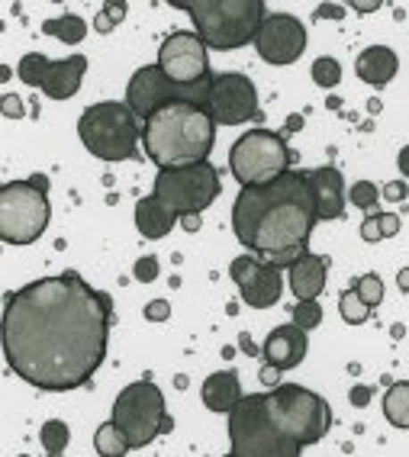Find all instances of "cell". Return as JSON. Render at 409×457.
Here are the masks:
<instances>
[{
  "label": "cell",
  "mask_w": 409,
  "mask_h": 457,
  "mask_svg": "<svg viewBox=\"0 0 409 457\" xmlns=\"http://www.w3.org/2000/svg\"><path fill=\"white\" fill-rule=\"evenodd\" d=\"M52 216L49 178L33 174L26 180H7L0 187V238L7 245H33L46 232Z\"/></svg>",
  "instance_id": "7"
},
{
  "label": "cell",
  "mask_w": 409,
  "mask_h": 457,
  "mask_svg": "<svg viewBox=\"0 0 409 457\" xmlns=\"http://www.w3.org/2000/svg\"><path fill=\"white\" fill-rule=\"evenodd\" d=\"M255 49L268 65H294L306 49V29L290 13H268L255 36Z\"/></svg>",
  "instance_id": "17"
},
{
  "label": "cell",
  "mask_w": 409,
  "mask_h": 457,
  "mask_svg": "<svg viewBox=\"0 0 409 457\" xmlns=\"http://www.w3.org/2000/svg\"><path fill=\"white\" fill-rule=\"evenodd\" d=\"M396 164H400L403 178H409V145H406V148H400V158H396Z\"/></svg>",
  "instance_id": "43"
},
{
  "label": "cell",
  "mask_w": 409,
  "mask_h": 457,
  "mask_svg": "<svg viewBox=\"0 0 409 457\" xmlns=\"http://www.w3.org/2000/svg\"><path fill=\"white\" fill-rule=\"evenodd\" d=\"M316 220L320 216L303 171H287L271 184L242 187L232 204L236 238L264 258L287 248H306Z\"/></svg>",
  "instance_id": "2"
},
{
  "label": "cell",
  "mask_w": 409,
  "mask_h": 457,
  "mask_svg": "<svg viewBox=\"0 0 409 457\" xmlns=\"http://www.w3.org/2000/svg\"><path fill=\"white\" fill-rule=\"evenodd\" d=\"M355 290H358L361 300L368 303L371 310L380 306V300H384V280H380V274H364V278H358Z\"/></svg>",
  "instance_id": "32"
},
{
  "label": "cell",
  "mask_w": 409,
  "mask_h": 457,
  "mask_svg": "<svg viewBox=\"0 0 409 457\" xmlns=\"http://www.w3.org/2000/svg\"><path fill=\"white\" fill-rule=\"evenodd\" d=\"M361 238L364 242H380V232H377V216H368L361 222Z\"/></svg>",
  "instance_id": "38"
},
{
  "label": "cell",
  "mask_w": 409,
  "mask_h": 457,
  "mask_svg": "<svg viewBox=\"0 0 409 457\" xmlns=\"http://www.w3.org/2000/svg\"><path fill=\"white\" fill-rule=\"evenodd\" d=\"M322 322V306L316 300H306V303H296L294 306V326L303 328V332H310Z\"/></svg>",
  "instance_id": "31"
},
{
  "label": "cell",
  "mask_w": 409,
  "mask_h": 457,
  "mask_svg": "<svg viewBox=\"0 0 409 457\" xmlns=\"http://www.w3.org/2000/svg\"><path fill=\"white\" fill-rule=\"evenodd\" d=\"M194 20L196 36L206 42V49L232 52L255 42L262 29L268 7L262 0H200V4H178Z\"/></svg>",
  "instance_id": "4"
},
{
  "label": "cell",
  "mask_w": 409,
  "mask_h": 457,
  "mask_svg": "<svg viewBox=\"0 0 409 457\" xmlns=\"http://www.w3.org/2000/svg\"><path fill=\"white\" fill-rule=\"evenodd\" d=\"M210 84H213V78L196 81V84H174L158 65H146L132 74L129 87H126V104H129L132 113L142 116V123H146L148 116L155 113V110H162V106H168V104H200V106H206Z\"/></svg>",
  "instance_id": "12"
},
{
  "label": "cell",
  "mask_w": 409,
  "mask_h": 457,
  "mask_svg": "<svg viewBox=\"0 0 409 457\" xmlns=\"http://www.w3.org/2000/svg\"><path fill=\"white\" fill-rule=\"evenodd\" d=\"M113 422L120 425V432L126 435L129 448H146L158 435L171 432L174 419L164 409V396L152 380H139L129 384L113 403Z\"/></svg>",
  "instance_id": "8"
},
{
  "label": "cell",
  "mask_w": 409,
  "mask_h": 457,
  "mask_svg": "<svg viewBox=\"0 0 409 457\" xmlns=\"http://www.w3.org/2000/svg\"><path fill=\"white\" fill-rule=\"evenodd\" d=\"M226 457H236V454H226Z\"/></svg>",
  "instance_id": "47"
},
{
  "label": "cell",
  "mask_w": 409,
  "mask_h": 457,
  "mask_svg": "<svg viewBox=\"0 0 409 457\" xmlns=\"http://www.w3.org/2000/svg\"><path fill=\"white\" fill-rule=\"evenodd\" d=\"M310 74H313V81L320 84V87H336V84L342 81V65H338L336 58L322 55V58H316V62H313Z\"/></svg>",
  "instance_id": "29"
},
{
  "label": "cell",
  "mask_w": 409,
  "mask_h": 457,
  "mask_svg": "<svg viewBox=\"0 0 409 457\" xmlns=\"http://www.w3.org/2000/svg\"><path fill=\"white\" fill-rule=\"evenodd\" d=\"M306 184H310L313 204H316V216L320 220H342L345 212V184L338 168H313L306 171Z\"/></svg>",
  "instance_id": "18"
},
{
  "label": "cell",
  "mask_w": 409,
  "mask_h": 457,
  "mask_svg": "<svg viewBox=\"0 0 409 457\" xmlns=\"http://www.w3.org/2000/svg\"><path fill=\"white\" fill-rule=\"evenodd\" d=\"M230 168H232V178L242 187L271 184V180H278L280 174L290 171V148H287V142L280 139L278 132L252 129L232 145Z\"/></svg>",
  "instance_id": "10"
},
{
  "label": "cell",
  "mask_w": 409,
  "mask_h": 457,
  "mask_svg": "<svg viewBox=\"0 0 409 457\" xmlns=\"http://www.w3.org/2000/svg\"><path fill=\"white\" fill-rule=\"evenodd\" d=\"M178 220L180 216H174L158 196H142L139 204H136V228H139L146 238H152V242L168 236Z\"/></svg>",
  "instance_id": "23"
},
{
  "label": "cell",
  "mask_w": 409,
  "mask_h": 457,
  "mask_svg": "<svg viewBox=\"0 0 409 457\" xmlns=\"http://www.w3.org/2000/svg\"><path fill=\"white\" fill-rule=\"evenodd\" d=\"M355 68H358V78L364 84L384 87V84L393 81V74L400 71V58H396L393 49H387V46H371V49H364L358 55Z\"/></svg>",
  "instance_id": "21"
},
{
  "label": "cell",
  "mask_w": 409,
  "mask_h": 457,
  "mask_svg": "<svg viewBox=\"0 0 409 457\" xmlns=\"http://www.w3.org/2000/svg\"><path fill=\"white\" fill-rule=\"evenodd\" d=\"M400 290H409V268L400 270Z\"/></svg>",
  "instance_id": "46"
},
{
  "label": "cell",
  "mask_w": 409,
  "mask_h": 457,
  "mask_svg": "<svg viewBox=\"0 0 409 457\" xmlns=\"http://www.w3.org/2000/svg\"><path fill=\"white\" fill-rule=\"evenodd\" d=\"M94 448H97L100 457H123L129 448V441H126V435L120 432V425L110 419V422H104L97 428V435H94Z\"/></svg>",
  "instance_id": "26"
},
{
  "label": "cell",
  "mask_w": 409,
  "mask_h": 457,
  "mask_svg": "<svg viewBox=\"0 0 409 457\" xmlns=\"http://www.w3.org/2000/svg\"><path fill=\"white\" fill-rule=\"evenodd\" d=\"M213 142L216 123L200 104H168L142 123V148L158 171L206 162Z\"/></svg>",
  "instance_id": "3"
},
{
  "label": "cell",
  "mask_w": 409,
  "mask_h": 457,
  "mask_svg": "<svg viewBox=\"0 0 409 457\" xmlns=\"http://www.w3.org/2000/svg\"><path fill=\"white\" fill-rule=\"evenodd\" d=\"M132 274H136V280H142V284H152V280H158V258H155V254H146V258H139V262H136V268H132Z\"/></svg>",
  "instance_id": "34"
},
{
  "label": "cell",
  "mask_w": 409,
  "mask_h": 457,
  "mask_svg": "<svg viewBox=\"0 0 409 457\" xmlns=\"http://www.w3.org/2000/svg\"><path fill=\"white\" fill-rule=\"evenodd\" d=\"M152 196H158L174 216H194V212L200 216L220 196V171L210 162L164 168L158 171Z\"/></svg>",
  "instance_id": "9"
},
{
  "label": "cell",
  "mask_w": 409,
  "mask_h": 457,
  "mask_svg": "<svg viewBox=\"0 0 409 457\" xmlns=\"http://www.w3.org/2000/svg\"><path fill=\"white\" fill-rule=\"evenodd\" d=\"M180 226L188 228V232H196V228H200V216H196V212L194 216H180Z\"/></svg>",
  "instance_id": "42"
},
{
  "label": "cell",
  "mask_w": 409,
  "mask_h": 457,
  "mask_svg": "<svg viewBox=\"0 0 409 457\" xmlns=\"http://www.w3.org/2000/svg\"><path fill=\"white\" fill-rule=\"evenodd\" d=\"M123 17H126V4H123V0H107V4L100 7L94 26H97V33H113L116 26L123 23Z\"/></svg>",
  "instance_id": "30"
},
{
  "label": "cell",
  "mask_w": 409,
  "mask_h": 457,
  "mask_svg": "<svg viewBox=\"0 0 409 457\" xmlns=\"http://www.w3.org/2000/svg\"><path fill=\"white\" fill-rule=\"evenodd\" d=\"M290 290H294L296 303L316 300L326 290V258L306 252L300 262L290 268Z\"/></svg>",
  "instance_id": "20"
},
{
  "label": "cell",
  "mask_w": 409,
  "mask_h": 457,
  "mask_svg": "<svg viewBox=\"0 0 409 457\" xmlns=\"http://www.w3.org/2000/svg\"><path fill=\"white\" fill-rule=\"evenodd\" d=\"M403 196H406V180H390L384 187V200H390V204H400Z\"/></svg>",
  "instance_id": "37"
},
{
  "label": "cell",
  "mask_w": 409,
  "mask_h": 457,
  "mask_svg": "<svg viewBox=\"0 0 409 457\" xmlns=\"http://www.w3.org/2000/svg\"><path fill=\"white\" fill-rule=\"evenodd\" d=\"M4 110H7L10 116H23V106H17V97H7V104H4Z\"/></svg>",
  "instance_id": "44"
},
{
  "label": "cell",
  "mask_w": 409,
  "mask_h": 457,
  "mask_svg": "<svg viewBox=\"0 0 409 457\" xmlns=\"http://www.w3.org/2000/svg\"><path fill=\"white\" fill-rule=\"evenodd\" d=\"M262 384H268V386H280V370L278 368H264L262 370Z\"/></svg>",
  "instance_id": "39"
},
{
  "label": "cell",
  "mask_w": 409,
  "mask_h": 457,
  "mask_svg": "<svg viewBox=\"0 0 409 457\" xmlns=\"http://www.w3.org/2000/svg\"><path fill=\"white\" fill-rule=\"evenodd\" d=\"M230 278L236 280L238 294L252 310H268L284 294L280 268H274L271 262H262V258H252V254H242V258H236L230 264Z\"/></svg>",
  "instance_id": "16"
},
{
  "label": "cell",
  "mask_w": 409,
  "mask_h": 457,
  "mask_svg": "<svg viewBox=\"0 0 409 457\" xmlns=\"http://www.w3.org/2000/svg\"><path fill=\"white\" fill-rule=\"evenodd\" d=\"M377 7H380V4H355L358 13H371V10H377Z\"/></svg>",
  "instance_id": "45"
},
{
  "label": "cell",
  "mask_w": 409,
  "mask_h": 457,
  "mask_svg": "<svg viewBox=\"0 0 409 457\" xmlns=\"http://www.w3.org/2000/svg\"><path fill=\"white\" fill-rule=\"evenodd\" d=\"M168 312H171V306H168L164 300H155V303H148V306H146L148 322H164V319H168Z\"/></svg>",
  "instance_id": "36"
},
{
  "label": "cell",
  "mask_w": 409,
  "mask_h": 457,
  "mask_svg": "<svg viewBox=\"0 0 409 457\" xmlns=\"http://www.w3.org/2000/svg\"><path fill=\"white\" fill-rule=\"evenodd\" d=\"M384 416L396 428H409V384H393L384 396Z\"/></svg>",
  "instance_id": "25"
},
{
  "label": "cell",
  "mask_w": 409,
  "mask_h": 457,
  "mask_svg": "<svg viewBox=\"0 0 409 457\" xmlns=\"http://www.w3.org/2000/svg\"><path fill=\"white\" fill-rule=\"evenodd\" d=\"M158 68H162L174 84H196L213 78L210 74V58H206V42L196 33H171L158 49Z\"/></svg>",
  "instance_id": "15"
},
{
  "label": "cell",
  "mask_w": 409,
  "mask_h": 457,
  "mask_svg": "<svg viewBox=\"0 0 409 457\" xmlns=\"http://www.w3.org/2000/svg\"><path fill=\"white\" fill-rule=\"evenodd\" d=\"M377 232H380V238H393L400 232V216L396 212H377Z\"/></svg>",
  "instance_id": "35"
},
{
  "label": "cell",
  "mask_w": 409,
  "mask_h": 457,
  "mask_svg": "<svg viewBox=\"0 0 409 457\" xmlns=\"http://www.w3.org/2000/svg\"><path fill=\"white\" fill-rule=\"evenodd\" d=\"M268 406L274 412V419L300 441L303 448L316 445V441H322L329 435L332 412H329V403L322 400L320 393L303 390L296 384H280L274 390H268Z\"/></svg>",
  "instance_id": "11"
},
{
  "label": "cell",
  "mask_w": 409,
  "mask_h": 457,
  "mask_svg": "<svg viewBox=\"0 0 409 457\" xmlns=\"http://www.w3.org/2000/svg\"><path fill=\"white\" fill-rule=\"evenodd\" d=\"M78 136H81L84 148L100 162H126V158L139 155L136 148L142 139V126L129 104L104 100V104H90L81 113Z\"/></svg>",
  "instance_id": "6"
},
{
  "label": "cell",
  "mask_w": 409,
  "mask_h": 457,
  "mask_svg": "<svg viewBox=\"0 0 409 457\" xmlns=\"http://www.w3.org/2000/svg\"><path fill=\"white\" fill-rule=\"evenodd\" d=\"M230 441L236 457H300L303 445L274 419L268 393L242 396L230 412Z\"/></svg>",
  "instance_id": "5"
},
{
  "label": "cell",
  "mask_w": 409,
  "mask_h": 457,
  "mask_svg": "<svg viewBox=\"0 0 409 457\" xmlns=\"http://www.w3.org/2000/svg\"><path fill=\"white\" fill-rule=\"evenodd\" d=\"M42 448L49 451V457H62V451L68 448V441H71V432H68V425L62 419H52V422L42 425L39 432Z\"/></svg>",
  "instance_id": "27"
},
{
  "label": "cell",
  "mask_w": 409,
  "mask_h": 457,
  "mask_svg": "<svg viewBox=\"0 0 409 457\" xmlns=\"http://www.w3.org/2000/svg\"><path fill=\"white\" fill-rule=\"evenodd\" d=\"M345 13V7H320L316 10V17H332V20H338Z\"/></svg>",
  "instance_id": "41"
},
{
  "label": "cell",
  "mask_w": 409,
  "mask_h": 457,
  "mask_svg": "<svg viewBox=\"0 0 409 457\" xmlns=\"http://www.w3.org/2000/svg\"><path fill=\"white\" fill-rule=\"evenodd\" d=\"M42 33L55 36V39L65 42V46H78V42H84V36H88V23H84L81 17L68 13V17L46 20V23H42Z\"/></svg>",
  "instance_id": "24"
},
{
  "label": "cell",
  "mask_w": 409,
  "mask_h": 457,
  "mask_svg": "<svg viewBox=\"0 0 409 457\" xmlns=\"http://www.w3.org/2000/svg\"><path fill=\"white\" fill-rule=\"evenodd\" d=\"M348 196H352V204L361 206V210H374L377 200H380V190H377L374 184H371V180H358Z\"/></svg>",
  "instance_id": "33"
},
{
  "label": "cell",
  "mask_w": 409,
  "mask_h": 457,
  "mask_svg": "<svg viewBox=\"0 0 409 457\" xmlns=\"http://www.w3.org/2000/svg\"><path fill=\"white\" fill-rule=\"evenodd\" d=\"M17 74L20 81L29 84V87L46 90L49 100H71L81 90L84 74H88V58L68 55L62 62H52V58L39 55V52H29V55L20 58Z\"/></svg>",
  "instance_id": "13"
},
{
  "label": "cell",
  "mask_w": 409,
  "mask_h": 457,
  "mask_svg": "<svg viewBox=\"0 0 409 457\" xmlns=\"http://www.w3.org/2000/svg\"><path fill=\"white\" fill-rule=\"evenodd\" d=\"M368 400H371L368 386H355V390H352V403H355V406H368Z\"/></svg>",
  "instance_id": "40"
},
{
  "label": "cell",
  "mask_w": 409,
  "mask_h": 457,
  "mask_svg": "<svg viewBox=\"0 0 409 457\" xmlns=\"http://www.w3.org/2000/svg\"><path fill=\"white\" fill-rule=\"evenodd\" d=\"M206 113L220 126H238L258 116V90L252 78L238 71L213 74L210 97H206Z\"/></svg>",
  "instance_id": "14"
},
{
  "label": "cell",
  "mask_w": 409,
  "mask_h": 457,
  "mask_svg": "<svg viewBox=\"0 0 409 457\" xmlns=\"http://www.w3.org/2000/svg\"><path fill=\"white\" fill-rule=\"evenodd\" d=\"M262 354H264V364L278 368L280 374H284V370H294L296 364H303V358H306V332L296 328L294 322H290V326H278L268 335Z\"/></svg>",
  "instance_id": "19"
},
{
  "label": "cell",
  "mask_w": 409,
  "mask_h": 457,
  "mask_svg": "<svg viewBox=\"0 0 409 457\" xmlns=\"http://www.w3.org/2000/svg\"><path fill=\"white\" fill-rule=\"evenodd\" d=\"M110 342V296L78 270L20 287L4 306V358L39 390H78L97 374Z\"/></svg>",
  "instance_id": "1"
},
{
  "label": "cell",
  "mask_w": 409,
  "mask_h": 457,
  "mask_svg": "<svg viewBox=\"0 0 409 457\" xmlns=\"http://www.w3.org/2000/svg\"><path fill=\"white\" fill-rule=\"evenodd\" d=\"M200 393H204L206 409L226 412V416L242 403V384H238L236 370H216V374H210L204 380V390Z\"/></svg>",
  "instance_id": "22"
},
{
  "label": "cell",
  "mask_w": 409,
  "mask_h": 457,
  "mask_svg": "<svg viewBox=\"0 0 409 457\" xmlns=\"http://www.w3.org/2000/svg\"><path fill=\"white\" fill-rule=\"evenodd\" d=\"M338 312H342V319L348 326H361V322H368L371 306L361 300V294L352 287V290H345V294L338 296Z\"/></svg>",
  "instance_id": "28"
}]
</instances>
